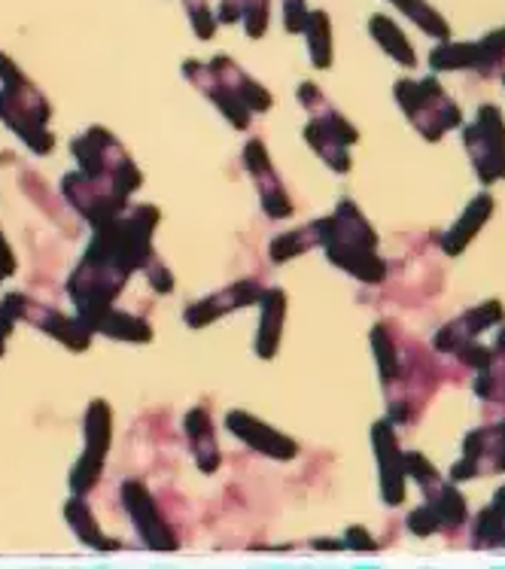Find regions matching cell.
Returning <instances> with one entry per match:
<instances>
[{"instance_id": "27", "label": "cell", "mask_w": 505, "mask_h": 569, "mask_svg": "<svg viewBox=\"0 0 505 569\" xmlns=\"http://www.w3.org/2000/svg\"><path fill=\"white\" fill-rule=\"evenodd\" d=\"M368 34L375 37L377 47L384 49L393 61H400L402 68H417V56H414L412 43H408V37L402 34L400 24L393 22V19H387V16H372L368 19Z\"/></svg>"}, {"instance_id": "11", "label": "cell", "mask_w": 505, "mask_h": 569, "mask_svg": "<svg viewBox=\"0 0 505 569\" xmlns=\"http://www.w3.org/2000/svg\"><path fill=\"white\" fill-rule=\"evenodd\" d=\"M466 150L482 183L505 180V122L499 107L484 104L466 128Z\"/></svg>"}, {"instance_id": "23", "label": "cell", "mask_w": 505, "mask_h": 569, "mask_svg": "<svg viewBox=\"0 0 505 569\" xmlns=\"http://www.w3.org/2000/svg\"><path fill=\"white\" fill-rule=\"evenodd\" d=\"M183 432H186L189 448H192V457L204 476H213L220 463H223V453H220V445H216V436H213V423L208 408H192L186 418H183Z\"/></svg>"}, {"instance_id": "39", "label": "cell", "mask_w": 505, "mask_h": 569, "mask_svg": "<svg viewBox=\"0 0 505 569\" xmlns=\"http://www.w3.org/2000/svg\"><path fill=\"white\" fill-rule=\"evenodd\" d=\"M12 329H16V320L10 317V311L0 305V357L7 353V341H10Z\"/></svg>"}, {"instance_id": "3", "label": "cell", "mask_w": 505, "mask_h": 569, "mask_svg": "<svg viewBox=\"0 0 505 569\" xmlns=\"http://www.w3.org/2000/svg\"><path fill=\"white\" fill-rule=\"evenodd\" d=\"M0 122L34 156H49L55 147V138L49 131L52 107L7 52H0Z\"/></svg>"}, {"instance_id": "30", "label": "cell", "mask_w": 505, "mask_h": 569, "mask_svg": "<svg viewBox=\"0 0 505 569\" xmlns=\"http://www.w3.org/2000/svg\"><path fill=\"white\" fill-rule=\"evenodd\" d=\"M475 548H505V488L496 490L494 502L475 518L472 527Z\"/></svg>"}, {"instance_id": "40", "label": "cell", "mask_w": 505, "mask_h": 569, "mask_svg": "<svg viewBox=\"0 0 505 569\" xmlns=\"http://www.w3.org/2000/svg\"><path fill=\"white\" fill-rule=\"evenodd\" d=\"M503 86H505V77H503Z\"/></svg>"}, {"instance_id": "34", "label": "cell", "mask_w": 505, "mask_h": 569, "mask_svg": "<svg viewBox=\"0 0 505 569\" xmlns=\"http://www.w3.org/2000/svg\"><path fill=\"white\" fill-rule=\"evenodd\" d=\"M186 3L189 19H192V28H195V37L199 40H211L216 34V19H213L208 0H183Z\"/></svg>"}, {"instance_id": "16", "label": "cell", "mask_w": 505, "mask_h": 569, "mask_svg": "<svg viewBox=\"0 0 505 569\" xmlns=\"http://www.w3.org/2000/svg\"><path fill=\"white\" fill-rule=\"evenodd\" d=\"M244 164H248L250 177H253V183H256L259 201H262L265 217H269V220H286V217H293V201L286 196V189H283L281 177L274 171L271 156L262 140L253 138L248 147H244Z\"/></svg>"}, {"instance_id": "21", "label": "cell", "mask_w": 505, "mask_h": 569, "mask_svg": "<svg viewBox=\"0 0 505 569\" xmlns=\"http://www.w3.org/2000/svg\"><path fill=\"white\" fill-rule=\"evenodd\" d=\"M208 68L213 70V77L223 82L225 89L235 94L241 104L250 107L253 117H256V113H269L271 104H274V98L269 94V89H262L253 77H248L244 70L238 68L235 61L225 59V56H216V59L208 61Z\"/></svg>"}, {"instance_id": "31", "label": "cell", "mask_w": 505, "mask_h": 569, "mask_svg": "<svg viewBox=\"0 0 505 569\" xmlns=\"http://www.w3.org/2000/svg\"><path fill=\"white\" fill-rule=\"evenodd\" d=\"M305 40H307V52H311V64L317 70H326L332 64V24L330 16L323 10H311L307 12L305 22Z\"/></svg>"}, {"instance_id": "14", "label": "cell", "mask_w": 505, "mask_h": 569, "mask_svg": "<svg viewBox=\"0 0 505 569\" xmlns=\"http://www.w3.org/2000/svg\"><path fill=\"white\" fill-rule=\"evenodd\" d=\"M505 472V420L482 427L466 436L463 442V460L451 469L454 481H469Z\"/></svg>"}, {"instance_id": "37", "label": "cell", "mask_w": 505, "mask_h": 569, "mask_svg": "<svg viewBox=\"0 0 505 569\" xmlns=\"http://www.w3.org/2000/svg\"><path fill=\"white\" fill-rule=\"evenodd\" d=\"M344 546L353 548V551H375L377 542H375V536H368L365 527H351V530H347V539H344Z\"/></svg>"}, {"instance_id": "2", "label": "cell", "mask_w": 505, "mask_h": 569, "mask_svg": "<svg viewBox=\"0 0 505 569\" xmlns=\"http://www.w3.org/2000/svg\"><path fill=\"white\" fill-rule=\"evenodd\" d=\"M320 222V247L330 262L363 283H381L387 266L377 256V234L353 201H341L332 217Z\"/></svg>"}, {"instance_id": "33", "label": "cell", "mask_w": 505, "mask_h": 569, "mask_svg": "<svg viewBox=\"0 0 505 569\" xmlns=\"http://www.w3.org/2000/svg\"><path fill=\"white\" fill-rule=\"evenodd\" d=\"M311 247H320V222H311V226H302V229H293V232L274 238L271 241V259L274 262H290L299 253H307Z\"/></svg>"}, {"instance_id": "38", "label": "cell", "mask_w": 505, "mask_h": 569, "mask_svg": "<svg viewBox=\"0 0 505 569\" xmlns=\"http://www.w3.org/2000/svg\"><path fill=\"white\" fill-rule=\"evenodd\" d=\"M12 274H16V256H12L7 238L0 232V283L7 278H12Z\"/></svg>"}, {"instance_id": "26", "label": "cell", "mask_w": 505, "mask_h": 569, "mask_svg": "<svg viewBox=\"0 0 505 569\" xmlns=\"http://www.w3.org/2000/svg\"><path fill=\"white\" fill-rule=\"evenodd\" d=\"M475 393L484 402L505 406V329L496 336V345H491V357L478 369L475 378Z\"/></svg>"}, {"instance_id": "4", "label": "cell", "mask_w": 505, "mask_h": 569, "mask_svg": "<svg viewBox=\"0 0 505 569\" xmlns=\"http://www.w3.org/2000/svg\"><path fill=\"white\" fill-rule=\"evenodd\" d=\"M405 472L421 485L423 497H426L421 509H414L408 515V530L414 536H435L445 533V530L451 533L466 521L469 509H466L463 493L451 481H445V476L423 453H405Z\"/></svg>"}, {"instance_id": "12", "label": "cell", "mask_w": 505, "mask_h": 569, "mask_svg": "<svg viewBox=\"0 0 505 569\" xmlns=\"http://www.w3.org/2000/svg\"><path fill=\"white\" fill-rule=\"evenodd\" d=\"M122 506L129 511V521L134 533L141 536V542L153 551H176L180 539H176L174 527L165 521L162 509L155 506L153 493L147 490L143 481H125L122 485Z\"/></svg>"}, {"instance_id": "32", "label": "cell", "mask_w": 505, "mask_h": 569, "mask_svg": "<svg viewBox=\"0 0 505 569\" xmlns=\"http://www.w3.org/2000/svg\"><path fill=\"white\" fill-rule=\"evenodd\" d=\"M393 7H400V12H405L421 31H426L435 40H447L451 37V24L438 10H433L426 0H390Z\"/></svg>"}, {"instance_id": "24", "label": "cell", "mask_w": 505, "mask_h": 569, "mask_svg": "<svg viewBox=\"0 0 505 569\" xmlns=\"http://www.w3.org/2000/svg\"><path fill=\"white\" fill-rule=\"evenodd\" d=\"M494 208H496V201L491 192H482L478 198H472V204L463 210V217H459L457 226L442 238V250H445L447 256L463 253V250L469 247L472 238L482 232V226L487 222V217L494 213Z\"/></svg>"}, {"instance_id": "6", "label": "cell", "mask_w": 505, "mask_h": 569, "mask_svg": "<svg viewBox=\"0 0 505 569\" xmlns=\"http://www.w3.org/2000/svg\"><path fill=\"white\" fill-rule=\"evenodd\" d=\"M71 150L85 177L110 183V187H119L122 192H129V196L141 189L143 174L138 171V164L129 156V150L107 128L92 126L85 134L73 138Z\"/></svg>"}, {"instance_id": "8", "label": "cell", "mask_w": 505, "mask_h": 569, "mask_svg": "<svg viewBox=\"0 0 505 569\" xmlns=\"http://www.w3.org/2000/svg\"><path fill=\"white\" fill-rule=\"evenodd\" d=\"M61 196L71 204L73 213L83 217L92 229H101V226L113 222L119 213H125L131 208L129 192L110 187V183H101V180H92L83 171L61 177Z\"/></svg>"}, {"instance_id": "36", "label": "cell", "mask_w": 505, "mask_h": 569, "mask_svg": "<svg viewBox=\"0 0 505 569\" xmlns=\"http://www.w3.org/2000/svg\"><path fill=\"white\" fill-rule=\"evenodd\" d=\"M307 22L305 0H283V28L290 34H302Z\"/></svg>"}, {"instance_id": "19", "label": "cell", "mask_w": 505, "mask_h": 569, "mask_svg": "<svg viewBox=\"0 0 505 569\" xmlns=\"http://www.w3.org/2000/svg\"><path fill=\"white\" fill-rule=\"evenodd\" d=\"M262 283L259 280H238L232 287H225V290L211 292L208 299H201V302L189 305L186 308V326L189 329H201V326L213 323V320H220V317L232 315L238 308H248V305L259 302L262 299Z\"/></svg>"}, {"instance_id": "28", "label": "cell", "mask_w": 505, "mask_h": 569, "mask_svg": "<svg viewBox=\"0 0 505 569\" xmlns=\"http://www.w3.org/2000/svg\"><path fill=\"white\" fill-rule=\"evenodd\" d=\"M64 518H68V523L73 527V533L80 536V542H85V546L94 548V551H113V548H119V542L107 539L104 530H101V523L94 521V515L92 509H89L85 497H71L68 506H64Z\"/></svg>"}, {"instance_id": "15", "label": "cell", "mask_w": 505, "mask_h": 569, "mask_svg": "<svg viewBox=\"0 0 505 569\" xmlns=\"http://www.w3.org/2000/svg\"><path fill=\"white\" fill-rule=\"evenodd\" d=\"M372 445L377 457V478H381V497L390 509H396L405 500V453L396 442V423L377 420L372 427Z\"/></svg>"}, {"instance_id": "13", "label": "cell", "mask_w": 505, "mask_h": 569, "mask_svg": "<svg viewBox=\"0 0 505 569\" xmlns=\"http://www.w3.org/2000/svg\"><path fill=\"white\" fill-rule=\"evenodd\" d=\"M505 64V28L491 31L478 43H442L430 56L433 70H475L491 77Z\"/></svg>"}, {"instance_id": "29", "label": "cell", "mask_w": 505, "mask_h": 569, "mask_svg": "<svg viewBox=\"0 0 505 569\" xmlns=\"http://www.w3.org/2000/svg\"><path fill=\"white\" fill-rule=\"evenodd\" d=\"M271 0H223L220 3V22L235 24L244 22L248 37H262L269 28Z\"/></svg>"}, {"instance_id": "7", "label": "cell", "mask_w": 505, "mask_h": 569, "mask_svg": "<svg viewBox=\"0 0 505 569\" xmlns=\"http://www.w3.org/2000/svg\"><path fill=\"white\" fill-rule=\"evenodd\" d=\"M396 104L405 110V117L412 119V126L430 143L442 140L445 131L459 128V122H463L459 107L447 98L442 82L435 80V77L396 82Z\"/></svg>"}, {"instance_id": "17", "label": "cell", "mask_w": 505, "mask_h": 569, "mask_svg": "<svg viewBox=\"0 0 505 569\" xmlns=\"http://www.w3.org/2000/svg\"><path fill=\"white\" fill-rule=\"evenodd\" d=\"M503 320H505V308L491 299V302L478 305L475 311L459 315L454 323L442 326V329H438V336H435V350L457 357L459 350H466L469 345H475L482 332L494 329V326H499Z\"/></svg>"}, {"instance_id": "20", "label": "cell", "mask_w": 505, "mask_h": 569, "mask_svg": "<svg viewBox=\"0 0 505 569\" xmlns=\"http://www.w3.org/2000/svg\"><path fill=\"white\" fill-rule=\"evenodd\" d=\"M183 77H186V80L192 82V86H195L208 101H213V104L220 107V113H223L232 126L241 128V131L250 128V122H253L250 107L241 104L235 94L229 92L223 82L213 77V70L208 68V64H201V61H186V64H183Z\"/></svg>"}, {"instance_id": "22", "label": "cell", "mask_w": 505, "mask_h": 569, "mask_svg": "<svg viewBox=\"0 0 505 569\" xmlns=\"http://www.w3.org/2000/svg\"><path fill=\"white\" fill-rule=\"evenodd\" d=\"M80 323L89 326V329H92V336L117 338V341H129V345H147V341H153V326L147 323L143 317L129 315V311H119L117 305H110V308H104V311L85 317V320H80Z\"/></svg>"}, {"instance_id": "1", "label": "cell", "mask_w": 505, "mask_h": 569, "mask_svg": "<svg viewBox=\"0 0 505 569\" xmlns=\"http://www.w3.org/2000/svg\"><path fill=\"white\" fill-rule=\"evenodd\" d=\"M155 226H159V210L153 204H134L125 213H119L113 222L94 229L80 266L73 268L64 287L80 320L117 305L131 274L143 271L150 256L155 253Z\"/></svg>"}, {"instance_id": "9", "label": "cell", "mask_w": 505, "mask_h": 569, "mask_svg": "<svg viewBox=\"0 0 505 569\" xmlns=\"http://www.w3.org/2000/svg\"><path fill=\"white\" fill-rule=\"evenodd\" d=\"M0 305L10 311V317L16 323L37 326L40 332H47V336H52L55 341H61V345L68 350H73V353H83V350H89V345H92V329L80 323V317H64L61 311H55V308H49V305L31 299L28 292H7V299Z\"/></svg>"}, {"instance_id": "25", "label": "cell", "mask_w": 505, "mask_h": 569, "mask_svg": "<svg viewBox=\"0 0 505 569\" xmlns=\"http://www.w3.org/2000/svg\"><path fill=\"white\" fill-rule=\"evenodd\" d=\"M259 305H262V320H259L256 329V353L262 360H271L277 353V348H281L286 296H283V290H265Z\"/></svg>"}, {"instance_id": "5", "label": "cell", "mask_w": 505, "mask_h": 569, "mask_svg": "<svg viewBox=\"0 0 505 569\" xmlns=\"http://www.w3.org/2000/svg\"><path fill=\"white\" fill-rule=\"evenodd\" d=\"M299 104L311 113V122L305 126L307 147L317 152L335 174H347L351 171V147L360 140V131L323 98L314 82L299 86Z\"/></svg>"}, {"instance_id": "18", "label": "cell", "mask_w": 505, "mask_h": 569, "mask_svg": "<svg viewBox=\"0 0 505 569\" xmlns=\"http://www.w3.org/2000/svg\"><path fill=\"white\" fill-rule=\"evenodd\" d=\"M225 430L238 436L253 451L271 457V460H293V457H299V445L290 436H283V432L269 427L265 420L253 418L248 411H229L225 415Z\"/></svg>"}, {"instance_id": "35", "label": "cell", "mask_w": 505, "mask_h": 569, "mask_svg": "<svg viewBox=\"0 0 505 569\" xmlns=\"http://www.w3.org/2000/svg\"><path fill=\"white\" fill-rule=\"evenodd\" d=\"M143 274H147L150 287H153L159 296H168V292L174 290V278H171V271L165 268V262L159 259V253L150 256V262L143 266Z\"/></svg>"}, {"instance_id": "10", "label": "cell", "mask_w": 505, "mask_h": 569, "mask_svg": "<svg viewBox=\"0 0 505 569\" xmlns=\"http://www.w3.org/2000/svg\"><path fill=\"white\" fill-rule=\"evenodd\" d=\"M110 430H113L110 406H107L104 399H92V406H89L83 418L85 448L71 472L73 497H89L98 488V481L104 476L107 451H110Z\"/></svg>"}]
</instances>
